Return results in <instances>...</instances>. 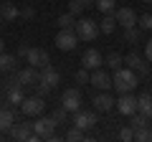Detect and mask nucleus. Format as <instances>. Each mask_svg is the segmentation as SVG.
<instances>
[{"mask_svg":"<svg viewBox=\"0 0 152 142\" xmlns=\"http://www.w3.org/2000/svg\"><path fill=\"white\" fill-rule=\"evenodd\" d=\"M142 38H145V31L142 28H137V26L124 28V41L127 43H142Z\"/></svg>","mask_w":152,"mask_h":142,"instance_id":"b1692460","label":"nucleus"},{"mask_svg":"<svg viewBox=\"0 0 152 142\" xmlns=\"http://www.w3.org/2000/svg\"><path fill=\"white\" fill-rule=\"evenodd\" d=\"M137 84H140V81H137V71H132L129 66H119V69H114V74H112V86L117 89L119 94L132 91Z\"/></svg>","mask_w":152,"mask_h":142,"instance_id":"f257e3e1","label":"nucleus"},{"mask_svg":"<svg viewBox=\"0 0 152 142\" xmlns=\"http://www.w3.org/2000/svg\"><path fill=\"white\" fill-rule=\"evenodd\" d=\"M114 15H117V26H122V28L137 26V13L132 8H119V10H114Z\"/></svg>","mask_w":152,"mask_h":142,"instance_id":"4468645a","label":"nucleus"},{"mask_svg":"<svg viewBox=\"0 0 152 142\" xmlns=\"http://www.w3.org/2000/svg\"><path fill=\"white\" fill-rule=\"evenodd\" d=\"M74 124L81 127V130H91V127H96L99 124V122H96V109H94V112H84V109L74 112Z\"/></svg>","mask_w":152,"mask_h":142,"instance_id":"9d476101","label":"nucleus"},{"mask_svg":"<svg viewBox=\"0 0 152 142\" xmlns=\"http://www.w3.org/2000/svg\"><path fill=\"white\" fill-rule=\"evenodd\" d=\"M61 107H64L69 114H74V112H79L81 109V91L76 86H71V89H66L64 94H61Z\"/></svg>","mask_w":152,"mask_h":142,"instance_id":"39448f33","label":"nucleus"},{"mask_svg":"<svg viewBox=\"0 0 152 142\" xmlns=\"http://www.w3.org/2000/svg\"><path fill=\"white\" fill-rule=\"evenodd\" d=\"M145 59L152 64V41H147V43H145Z\"/></svg>","mask_w":152,"mask_h":142,"instance_id":"4c0bfd02","label":"nucleus"},{"mask_svg":"<svg viewBox=\"0 0 152 142\" xmlns=\"http://www.w3.org/2000/svg\"><path fill=\"white\" fill-rule=\"evenodd\" d=\"M81 66H84V69H89V71L102 69V66H104V56L99 53L96 48H86V51H84V56H81Z\"/></svg>","mask_w":152,"mask_h":142,"instance_id":"1a4fd4ad","label":"nucleus"},{"mask_svg":"<svg viewBox=\"0 0 152 142\" xmlns=\"http://www.w3.org/2000/svg\"><path fill=\"white\" fill-rule=\"evenodd\" d=\"M56 23H58V28H74V26H76V15H71V13H64V15L56 18Z\"/></svg>","mask_w":152,"mask_h":142,"instance_id":"bb28decb","label":"nucleus"},{"mask_svg":"<svg viewBox=\"0 0 152 142\" xmlns=\"http://www.w3.org/2000/svg\"><path fill=\"white\" fill-rule=\"evenodd\" d=\"M0 26H3V15H0Z\"/></svg>","mask_w":152,"mask_h":142,"instance_id":"79ce46f5","label":"nucleus"},{"mask_svg":"<svg viewBox=\"0 0 152 142\" xmlns=\"http://www.w3.org/2000/svg\"><path fill=\"white\" fill-rule=\"evenodd\" d=\"M124 64L129 66L132 71H137V74H147V71H150V69H147V61L142 59L137 51H132V53H127V56H124Z\"/></svg>","mask_w":152,"mask_h":142,"instance_id":"f3484780","label":"nucleus"},{"mask_svg":"<svg viewBox=\"0 0 152 142\" xmlns=\"http://www.w3.org/2000/svg\"><path fill=\"white\" fill-rule=\"evenodd\" d=\"M117 112L119 114H127V117H132L137 112V97H132V91H127V94H119V99H117Z\"/></svg>","mask_w":152,"mask_h":142,"instance_id":"0eeeda50","label":"nucleus"},{"mask_svg":"<svg viewBox=\"0 0 152 142\" xmlns=\"http://www.w3.org/2000/svg\"><path fill=\"white\" fill-rule=\"evenodd\" d=\"M31 127H33V135H38L41 140H46V137H48L51 132H56L58 122L53 119V114H51V117H43V114H38V117H36V122H31Z\"/></svg>","mask_w":152,"mask_h":142,"instance_id":"7ed1b4c3","label":"nucleus"},{"mask_svg":"<svg viewBox=\"0 0 152 142\" xmlns=\"http://www.w3.org/2000/svg\"><path fill=\"white\" fill-rule=\"evenodd\" d=\"M150 5H152V3H150Z\"/></svg>","mask_w":152,"mask_h":142,"instance_id":"37998d69","label":"nucleus"},{"mask_svg":"<svg viewBox=\"0 0 152 142\" xmlns=\"http://www.w3.org/2000/svg\"><path fill=\"white\" fill-rule=\"evenodd\" d=\"M20 15H23V18H26V20H31V18H33V15H36V10H33V8H31V5H28V8H23V10H20Z\"/></svg>","mask_w":152,"mask_h":142,"instance_id":"e433bc0d","label":"nucleus"},{"mask_svg":"<svg viewBox=\"0 0 152 142\" xmlns=\"http://www.w3.org/2000/svg\"><path fill=\"white\" fill-rule=\"evenodd\" d=\"M48 91H51V86H46V84H41V81H38L36 84V94H38V97H48Z\"/></svg>","mask_w":152,"mask_h":142,"instance_id":"f704fd0d","label":"nucleus"},{"mask_svg":"<svg viewBox=\"0 0 152 142\" xmlns=\"http://www.w3.org/2000/svg\"><path fill=\"white\" fill-rule=\"evenodd\" d=\"M81 3H84V8H86V5H94L96 0H81Z\"/></svg>","mask_w":152,"mask_h":142,"instance_id":"58836bf2","label":"nucleus"},{"mask_svg":"<svg viewBox=\"0 0 152 142\" xmlns=\"http://www.w3.org/2000/svg\"><path fill=\"white\" fill-rule=\"evenodd\" d=\"M15 81L20 84V86H36V84H38V69H33V66L20 69L15 74Z\"/></svg>","mask_w":152,"mask_h":142,"instance_id":"ddd939ff","label":"nucleus"},{"mask_svg":"<svg viewBox=\"0 0 152 142\" xmlns=\"http://www.w3.org/2000/svg\"><path fill=\"white\" fill-rule=\"evenodd\" d=\"M3 51H5V41L0 38V53H3Z\"/></svg>","mask_w":152,"mask_h":142,"instance_id":"ea45409f","label":"nucleus"},{"mask_svg":"<svg viewBox=\"0 0 152 142\" xmlns=\"http://www.w3.org/2000/svg\"><path fill=\"white\" fill-rule=\"evenodd\" d=\"M114 28H117V15L114 13H104V18L99 20V33L109 36V33H114Z\"/></svg>","mask_w":152,"mask_h":142,"instance_id":"6ab92c4d","label":"nucleus"},{"mask_svg":"<svg viewBox=\"0 0 152 142\" xmlns=\"http://www.w3.org/2000/svg\"><path fill=\"white\" fill-rule=\"evenodd\" d=\"M89 76H91V74H89V69H84V66L76 71V81L79 84H89Z\"/></svg>","mask_w":152,"mask_h":142,"instance_id":"72a5a7b5","label":"nucleus"},{"mask_svg":"<svg viewBox=\"0 0 152 142\" xmlns=\"http://www.w3.org/2000/svg\"><path fill=\"white\" fill-rule=\"evenodd\" d=\"M66 117H69V112H66L64 107H61V104H58V107H56V109H53V119L58 122V124H64V122H66Z\"/></svg>","mask_w":152,"mask_h":142,"instance_id":"2f4dec72","label":"nucleus"},{"mask_svg":"<svg viewBox=\"0 0 152 142\" xmlns=\"http://www.w3.org/2000/svg\"><path fill=\"white\" fill-rule=\"evenodd\" d=\"M76 36H79V41H86V43H91L94 38L99 36V23L91 20V18H79L74 26Z\"/></svg>","mask_w":152,"mask_h":142,"instance_id":"f03ea898","label":"nucleus"},{"mask_svg":"<svg viewBox=\"0 0 152 142\" xmlns=\"http://www.w3.org/2000/svg\"><path fill=\"white\" fill-rule=\"evenodd\" d=\"M26 61H28V66H33V69H43V66L48 64V53H46L43 48H31L28 56H26Z\"/></svg>","mask_w":152,"mask_h":142,"instance_id":"2eb2a0df","label":"nucleus"},{"mask_svg":"<svg viewBox=\"0 0 152 142\" xmlns=\"http://www.w3.org/2000/svg\"><path fill=\"white\" fill-rule=\"evenodd\" d=\"M15 64H18V56H13V53H0V71L3 74H10L13 69H15Z\"/></svg>","mask_w":152,"mask_h":142,"instance_id":"4be33fe9","label":"nucleus"},{"mask_svg":"<svg viewBox=\"0 0 152 142\" xmlns=\"http://www.w3.org/2000/svg\"><path fill=\"white\" fill-rule=\"evenodd\" d=\"M114 102H117V99H114L109 91H99V94H94V99H91L94 109L102 112V114H104V112H112V109H114Z\"/></svg>","mask_w":152,"mask_h":142,"instance_id":"9b49d317","label":"nucleus"},{"mask_svg":"<svg viewBox=\"0 0 152 142\" xmlns=\"http://www.w3.org/2000/svg\"><path fill=\"white\" fill-rule=\"evenodd\" d=\"M142 3H152V0H142Z\"/></svg>","mask_w":152,"mask_h":142,"instance_id":"a19ab883","label":"nucleus"},{"mask_svg":"<svg viewBox=\"0 0 152 142\" xmlns=\"http://www.w3.org/2000/svg\"><path fill=\"white\" fill-rule=\"evenodd\" d=\"M23 99H26V97H23V86L15 81V79H13V81H8V104H10V107H15V104H20Z\"/></svg>","mask_w":152,"mask_h":142,"instance_id":"a211bd4d","label":"nucleus"},{"mask_svg":"<svg viewBox=\"0 0 152 142\" xmlns=\"http://www.w3.org/2000/svg\"><path fill=\"white\" fill-rule=\"evenodd\" d=\"M119 140L132 142V140H134V130H132V127H122V130H119Z\"/></svg>","mask_w":152,"mask_h":142,"instance_id":"473e14b6","label":"nucleus"},{"mask_svg":"<svg viewBox=\"0 0 152 142\" xmlns=\"http://www.w3.org/2000/svg\"><path fill=\"white\" fill-rule=\"evenodd\" d=\"M28 51H31V46H28V43H20V46H18V51H15V56H18V59H26Z\"/></svg>","mask_w":152,"mask_h":142,"instance_id":"c9c22d12","label":"nucleus"},{"mask_svg":"<svg viewBox=\"0 0 152 142\" xmlns=\"http://www.w3.org/2000/svg\"><path fill=\"white\" fill-rule=\"evenodd\" d=\"M104 64H107L109 69L114 71V69H119V66L124 64V56H119L117 51H112V53H107V56H104Z\"/></svg>","mask_w":152,"mask_h":142,"instance_id":"393cba45","label":"nucleus"},{"mask_svg":"<svg viewBox=\"0 0 152 142\" xmlns=\"http://www.w3.org/2000/svg\"><path fill=\"white\" fill-rule=\"evenodd\" d=\"M66 140H69V142H79V140H86V135H84L81 127H76V124H74L69 132H66Z\"/></svg>","mask_w":152,"mask_h":142,"instance_id":"cd10ccee","label":"nucleus"},{"mask_svg":"<svg viewBox=\"0 0 152 142\" xmlns=\"http://www.w3.org/2000/svg\"><path fill=\"white\" fill-rule=\"evenodd\" d=\"M69 13H71V15H81V13H84V3H81V0H71V3H69Z\"/></svg>","mask_w":152,"mask_h":142,"instance_id":"7c9ffc66","label":"nucleus"},{"mask_svg":"<svg viewBox=\"0 0 152 142\" xmlns=\"http://www.w3.org/2000/svg\"><path fill=\"white\" fill-rule=\"evenodd\" d=\"M43 109H46V102L38 94H33V97H28V99L20 102V112L26 117H38V114H43Z\"/></svg>","mask_w":152,"mask_h":142,"instance_id":"423d86ee","label":"nucleus"},{"mask_svg":"<svg viewBox=\"0 0 152 142\" xmlns=\"http://www.w3.org/2000/svg\"><path fill=\"white\" fill-rule=\"evenodd\" d=\"M31 135H33V127H31V122H15V124L10 127V137H13V140H20V142H26V140H31Z\"/></svg>","mask_w":152,"mask_h":142,"instance_id":"dca6fc26","label":"nucleus"},{"mask_svg":"<svg viewBox=\"0 0 152 142\" xmlns=\"http://www.w3.org/2000/svg\"><path fill=\"white\" fill-rule=\"evenodd\" d=\"M147 124H150V117L140 114V112H134L132 119H129V127H132V130H140V127H147Z\"/></svg>","mask_w":152,"mask_h":142,"instance_id":"a878e982","label":"nucleus"},{"mask_svg":"<svg viewBox=\"0 0 152 142\" xmlns=\"http://www.w3.org/2000/svg\"><path fill=\"white\" fill-rule=\"evenodd\" d=\"M94 5H96V10H102V13H114L117 10V3H114V0H96Z\"/></svg>","mask_w":152,"mask_h":142,"instance_id":"c85d7f7f","label":"nucleus"},{"mask_svg":"<svg viewBox=\"0 0 152 142\" xmlns=\"http://www.w3.org/2000/svg\"><path fill=\"white\" fill-rule=\"evenodd\" d=\"M76 46H79V36H76L74 28H61V31L56 33V48H61V51H74Z\"/></svg>","mask_w":152,"mask_h":142,"instance_id":"20e7f679","label":"nucleus"},{"mask_svg":"<svg viewBox=\"0 0 152 142\" xmlns=\"http://www.w3.org/2000/svg\"><path fill=\"white\" fill-rule=\"evenodd\" d=\"M137 23H140L142 31H152V13H145V15L137 18Z\"/></svg>","mask_w":152,"mask_h":142,"instance_id":"c756f323","label":"nucleus"},{"mask_svg":"<svg viewBox=\"0 0 152 142\" xmlns=\"http://www.w3.org/2000/svg\"><path fill=\"white\" fill-rule=\"evenodd\" d=\"M38 81L53 89L56 84L61 81V74H58V71H56V69H53V66H51V64H46L43 69H38Z\"/></svg>","mask_w":152,"mask_h":142,"instance_id":"f8f14e48","label":"nucleus"},{"mask_svg":"<svg viewBox=\"0 0 152 142\" xmlns=\"http://www.w3.org/2000/svg\"><path fill=\"white\" fill-rule=\"evenodd\" d=\"M0 15H3V20H15L20 10L15 8V3H0Z\"/></svg>","mask_w":152,"mask_h":142,"instance_id":"5701e85b","label":"nucleus"},{"mask_svg":"<svg viewBox=\"0 0 152 142\" xmlns=\"http://www.w3.org/2000/svg\"><path fill=\"white\" fill-rule=\"evenodd\" d=\"M137 112L152 119V94H140L137 97Z\"/></svg>","mask_w":152,"mask_h":142,"instance_id":"aec40b11","label":"nucleus"},{"mask_svg":"<svg viewBox=\"0 0 152 142\" xmlns=\"http://www.w3.org/2000/svg\"><path fill=\"white\" fill-rule=\"evenodd\" d=\"M89 84H91L94 89H99V91H109V89H112V76H109L107 71H102V69H94L91 76H89Z\"/></svg>","mask_w":152,"mask_h":142,"instance_id":"6e6552de","label":"nucleus"},{"mask_svg":"<svg viewBox=\"0 0 152 142\" xmlns=\"http://www.w3.org/2000/svg\"><path fill=\"white\" fill-rule=\"evenodd\" d=\"M13 124H15V114H13V109H10V107H3V109H0V132H8Z\"/></svg>","mask_w":152,"mask_h":142,"instance_id":"412c9836","label":"nucleus"}]
</instances>
